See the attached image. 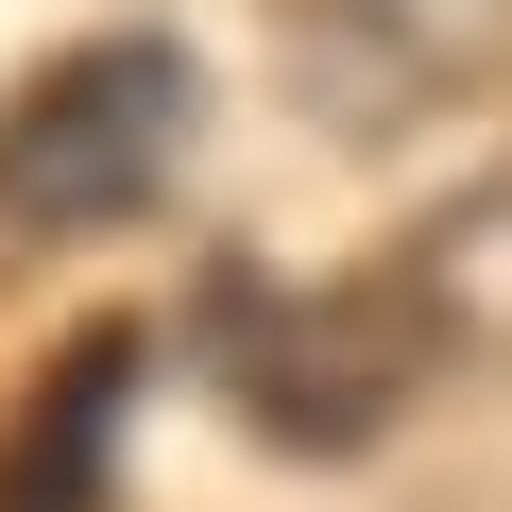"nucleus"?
Here are the masks:
<instances>
[{"instance_id": "nucleus-1", "label": "nucleus", "mask_w": 512, "mask_h": 512, "mask_svg": "<svg viewBox=\"0 0 512 512\" xmlns=\"http://www.w3.org/2000/svg\"><path fill=\"white\" fill-rule=\"evenodd\" d=\"M171 359H205V393L256 427V444H291V461H359L461 342H444V308H427V274L410 256H376V274H256V256H205V291H188V342Z\"/></svg>"}, {"instance_id": "nucleus-2", "label": "nucleus", "mask_w": 512, "mask_h": 512, "mask_svg": "<svg viewBox=\"0 0 512 512\" xmlns=\"http://www.w3.org/2000/svg\"><path fill=\"white\" fill-rule=\"evenodd\" d=\"M205 137L188 35H69L52 69L0 86V239H120L171 205Z\"/></svg>"}, {"instance_id": "nucleus-3", "label": "nucleus", "mask_w": 512, "mask_h": 512, "mask_svg": "<svg viewBox=\"0 0 512 512\" xmlns=\"http://www.w3.org/2000/svg\"><path fill=\"white\" fill-rule=\"evenodd\" d=\"M274 69L342 154H393L512 69V0H274Z\"/></svg>"}, {"instance_id": "nucleus-4", "label": "nucleus", "mask_w": 512, "mask_h": 512, "mask_svg": "<svg viewBox=\"0 0 512 512\" xmlns=\"http://www.w3.org/2000/svg\"><path fill=\"white\" fill-rule=\"evenodd\" d=\"M154 359H171L154 325H86V342L35 376L18 444H0V512H103V478H120V410H137Z\"/></svg>"}, {"instance_id": "nucleus-5", "label": "nucleus", "mask_w": 512, "mask_h": 512, "mask_svg": "<svg viewBox=\"0 0 512 512\" xmlns=\"http://www.w3.org/2000/svg\"><path fill=\"white\" fill-rule=\"evenodd\" d=\"M410 274H427V308H444V342H461V359H512V171H495V188H461V205L410 239Z\"/></svg>"}]
</instances>
